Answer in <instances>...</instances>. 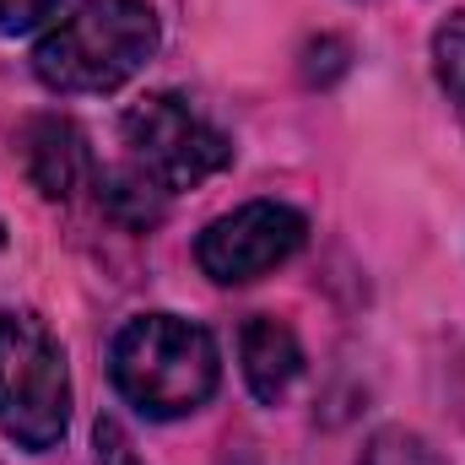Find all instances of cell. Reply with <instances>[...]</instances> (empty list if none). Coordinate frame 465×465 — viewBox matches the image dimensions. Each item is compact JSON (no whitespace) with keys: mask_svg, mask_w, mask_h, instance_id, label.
<instances>
[{"mask_svg":"<svg viewBox=\"0 0 465 465\" xmlns=\"http://www.w3.org/2000/svg\"><path fill=\"white\" fill-rule=\"evenodd\" d=\"M71 428V368L54 331L27 309H0V433L16 450H54Z\"/></svg>","mask_w":465,"mask_h":465,"instance_id":"cell-3","label":"cell"},{"mask_svg":"<svg viewBox=\"0 0 465 465\" xmlns=\"http://www.w3.org/2000/svg\"><path fill=\"white\" fill-rule=\"evenodd\" d=\"M163 44L152 0H82L33 49V71L49 93H114Z\"/></svg>","mask_w":465,"mask_h":465,"instance_id":"cell-2","label":"cell"},{"mask_svg":"<svg viewBox=\"0 0 465 465\" xmlns=\"http://www.w3.org/2000/svg\"><path fill=\"white\" fill-rule=\"evenodd\" d=\"M238 362H243L249 395H254L260 406H276V401L298 384V373H303V347H298V336H292L287 320L254 314V320L243 325V336H238Z\"/></svg>","mask_w":465,"mask_h":465,"instance_id":"cell-7","label":"cell"},{"mask_svg":"<svg viewBox=\"0 0 465 465\" xmlns=\"http://www.w3.org/2000/svg\"><path fill=\"white\" fill-rule=\"evenodd\" d=\"M22 163H27V179H33L49 201H71L76 184L93 173L87 135H82L65 114H44V119L27 124V135H22Z\"/></svg>","mask_w":465,"mask_h":465,"instance_id":"cell-6","label":"cell"},{"mask_svg":"<svg viewBox=\"0 0 465 465\" xmlns=\"http://www.w3.org/2000/svg\"><path fill=\"white\" fill-rule=\"evenodd\" d=\"M309 238V217L287 201H249L195 238V260L217 287L260 282L265 271L287 265Z\"/></svg>","mask_w":465,"mask_h":465,"instance_id":"cell-5","label":"cell"},{"mask_svg":"<svg viewBox=\"0 0 465 465\" xmlns=\"http://www.w3.org/2000/svg\"><path fill=\"white\" fill-rule=\"evenodd\" d=\"M93 450H98V465H141L135 444L124 439V428H119L114 417H98V428H93Z\"/></svg>","mask_w":465,"mask_h":465,"instance_id":"cell-11","label":"cell"},{"mask_svg":"<svg viewBox=\"0 0 465 465\" xmlns=\"http://www.w3.org/2000/svg\"><path fill=\"white\" fill-rule=\"evenodd\" d=\"M71 11V0H0V33L22 38V33H38L49 22H60Z\"/></svg>","mask_w":465,"mask_h":465,"instance_id":"cell-10","label":"cell"},{"mask_svg":"<svg viewBox=\"0 0 465 465\" xmlns=\"http://www.w3.org/2000/svg\"><path fill=\"white\" fill-rule=\"evenodd\" d=\"M124 168L146 179L157 195H179L206 184L232 163V141L179 93H146L119 119Z\"/></svg>","mask_w":465,"mask_h":465,"instance_id":"cell-4","label":"cell"},{"mask_svg":"<svg viewBox=\"0 0 465 465\" xmlns=\"http://www.w3.org/2000/svg\"><path fill=\"white\" fill-rule=\"evenodd\" d=\"M114 390L152 422H179L195 417L217 384H223V357L206 325L179 320V314H135L124 320L109 347Z\"/></svg>","mask_w":465,"mask_h":465,"instance_id":"cell-1","label":"cell"},{"mask_svg":"<svg viewBox=\"0 0 465 465\" xmlns=\"http://www.w3.org/2000/svg\"><path fill=\"white\" fill-rule=\"evenodd\" d=\"M433 76L450 93L455 114L465 119V11H455L439 33H433Z\"/></svg>","mask_w":465,"mask_h":465,"instance_id":"cell-8","label":"cell"},{"mask_svg":"<svg viewBox=\"0 0 465 465\" xmlns=\"http://www.w3.org/2000/svg\"><path fill=\"white\" fill-rule=\"evenodd\" d=\"M357 465H450L422 433H411V428H379L368 444H362V455Z\"/></svg>","mask_w":465,"mask_h":465,"instance_id":"cell-9","label":"cell"}]
</instances>
